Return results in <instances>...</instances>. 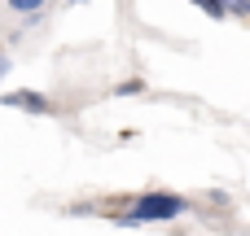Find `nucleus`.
<instances>
[{
    "label": "nucleus",
    "instance_id": "nucleus-1",
    "mask_svg": "<svg viewBox=\"0 0 250 236\" xmlns=\"http://www.w3.org/2000/svg\"><path fill=\"white\" fill-rule=\"evenodd\" d=\"M127 210H105V219L114 228H149V223H176L193 210L189 197L180 193H163V188H149V193H136L123 201Z\"/></svg>",
    "mask_w": 250,
    "mask_h": 236
},
{
    "label": "nucleus",
    "instance_id": "nucleus-2",
    "mask_svg": "<svg viewBox=\"0 0 250 236\" xmlns=\"http://www.w3.org/2000/svg\"><path fill=\"white\" fill-rule=\"evenodd\" d=\"M0 105L4 109H22V114H35V118H53L57 114V101L48 92H35V88H0Z\"/></svg>",
    "mask_w": 250,
    "mask_h": 236
},
{
    "label": "nucleus",
    "instance_id": "nucleus-3",
    "mask_svg": "<svg viewBox=\"0 0 250 236\" xmlns=\"http://www.w3.org/2000/svg\"><path fill=\"white\" fill-rule=\"evenodd\" d=\"M193 4H198L207 18H215V22H224V18H229V0H193Z\"/></svg>",
    "mask_w": 250,
    "mask_h": 236
},
{
    "label": "nucleus",
    "instance_id": "nucleus-4",
    "mask_svg": "<svg viewBox=\"0 0 250 236\" xmlns=\"http://www.w3.org/2000/svg\"><path fill=\"white\" fill-rule=\"evenodd\" d=\"M149 88H145V79H123V83H114V96H145Z\"/></svg>",
    "mask_w": 250,
    "mask_h": 236
},
{
    "label": "nucleus",
    "instance_id": "nucleus-5",
    "mask_svg": "<svg viewBox=\"0 0 250 236\" xmlns=\"http://www.w3.org/2000/svg\"><path fill=\"white\" fill-rule=\"evenodd\" d=\"M48 0H4V9L9 13H35V9H44Z\"/></svg>",
    "mask_w": 250,
    "mask_h": 236
},
{
    "label": "nucleus",
    "instance_id": "nucleus-6",
    "mask_svg": "<svg viewBox=\"0 0 250 236\" xmlns=\"http://www.w3.org/2000/svg\"><path fill=\"white\" fill-rule=\"evenodd\" d=\"M207 201H211V206H220V210H229V201H233V197H229L224 188H211V193H207Z\"/></svg>",
    "mask_w": 250,
    "mask_h": 236
},
{
    "label": "nucleus",
    "instance_id": "nucleus-7",
    "mask_svg": "<svg viewBox=\"0 0 250 236\" xmlns=\"http://www.w3.org/2000/svg\"><path fill=\"white\" fill-rule=\"evenodd\" d=\"M70 215L75 219H88V215H97V206L92 201H70Z\"/></svg>",
    "mask_w": 250,
    "mask_h": 236
},
{
    "label": "nucleus",
    "instance_id": "nucleus-8",
    "mask_svg": "<svg viewBox=\"0 0 250 236\" xmlns=\"http://www.w3.org/2000/svg\"><path fill=\"white\" fill-rule=\"evenodd\" d=\"M229 18H250V0H229Z\"/></svg>",
    "mask_w": 250,
    "mask_h": 236
},
{
    "label": "nucleus",
    "instance_id": "nucleus-9",
    "mask_svg": "<svg viewBox=\"0 0 250 236\" xmlns=\"http://www.w3.org/2000/svg\"><path fill=\"white\" fill-rule=\"evenodd\" d=\"M9 70H13V53H9V48H0V83L9 79Z\"/></svg>",
    "mask_w": 250,
    "mask_h": 236
},
{
    "label": "nucleus",
    "instance_id": "nucleus-10",
    "mask_svg": "<svg viewBox=\"0 0 250 236\" xmlns=\"http://www.w3.org/2000/svg\"><path fill=\"white\" fill-rule=\"evenodd\" d=\"M66 4H88V0H66Z\"/></svg>",
    "mask_w": 250,
    "mask_h": 236
}]
</instances>
